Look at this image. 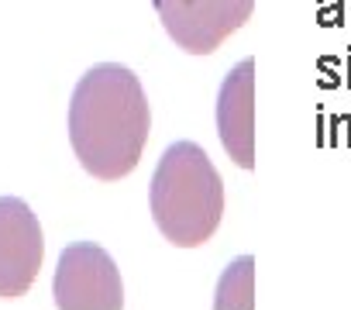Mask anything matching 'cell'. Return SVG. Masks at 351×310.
<instances>
[{
	"label": "cell",
	"mask_w": 351,
	"mask_h": 310,
	"mask_svg": "<svg viewBox=\"0 0 351 310\" xmlns=\"http://www.w3.org/2000/svg\"><path fill=\"white\" fill-rule=\"evenodd\" d=\"M52 296L59 310H121L124 307V283L121 269L93 241H76L62 248Z\"/></svg>",
	"instance_id": "3957f363"
},
{
	"label": "cell",
	"mask_w": 351,
	"mask_h": 310,
	"mask_svg": "<svg viewBox=\"0 0 351 310\" xmlns=\"http://www.w3.org/2000/svg\"><path fill=\"white\" fill-rule=\"evenodd\" d=\"M148 207L162 238L176 248H197L214 238L224 217V183L197 141H176L162 152Z\"/></svg>",
	"instance_id": "7a4b0ae2"
},
{
	"label": "cell",
	"mask_w": 351,
	"mask_h": 310,
	"mask_svg": "<svg viewBox=\"0 0 351 310\" xmlns=\"http://www.w3.org/2000/svg\"><path fill=\"white\" fill-rule=\"evenodd\" d=\"M165 35L190 56L217 52L255 11V0H152Z\"/></svg>",
	"instance_id": "277c9868"
},
{
	"label": "cell",
	"mask_w": 351,
	"mask_h": 310,
	"mask_svg": "<svg viewBox=\"0 0 351 310\" xmlns=\"http://www.w3.org/2000/svg\"><path fill=\"white\" fill-rule=\"evenodd\" d=\"M217 134L231 163L255 166V59H241L217 93Z\"/></svg>",
	"instance_id": "8992f818"
},
{
	"label": "cell",
	"mask_w": 351,
	"mask_h": 310,
	"mask_svg": "<svg viewBox=\"0 0 351 310\" xmlns=\"http://www.w3.org/2000/svg\"><path fill=\"white\" fill-rule=\"evenodd\" d=\"M148 128V97L128 66L100 62L80 76L69 100V141L90 176L124 180L141 159Z\"/></svg>",
	"instance_id": "6da1fadb"
},
{
	"label": "cell",
	"mask_w": 351,
	"mask_h": 310,
	"mask_svg": "<svg viewBox=\"0 0 351 310\" xmlns=\"http://www.w3.org/2000/svg\"><path fill=\"white\" fill-rule=\"evenodd\" d=\"M214 310H255V259L238 255L217 279Z\"/></svg>",
	"instance_id": "52a82bcc"
},
{
	"label": "cell",
	"mask_w": 351,
	"mask_h": 310,
	"mask_svg": "<svg viewBox=\"0 0 351 310\" xmlns=\"http://www.w3.org/2000/svg\"><path fill=\"white\" fill-rule=\"evenodd\" d=\"M45 259L42 224L18 197H0V300H18L38 279Z\"/></svg>",
	"instance_id": "5b68a950"
}]
</instances>
